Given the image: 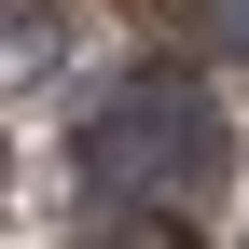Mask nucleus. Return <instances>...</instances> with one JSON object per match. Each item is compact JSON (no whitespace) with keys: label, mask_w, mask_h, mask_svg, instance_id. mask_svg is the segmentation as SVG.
Masks as SVG:
<instances>
[{"label":"nucleus","mask_w":249,"mask_h":249,"mask_svg":"<svg viewBox=\"0 0 249 249\" xmlns=\"http://www.w3.org/2000/svg\"><path fill=\"white\" fill-rule=\"evenodd\" d=\"M83 180H97V194H139V208L208 194V180H222V111H208L180 70L111 83V97H97V124H83Z\"/></svg>","instance_id":"f257e3e1"},{"label":"nucleus","mask_w":249,"mask_h":249,"mask_svg":"<svg viewBox=\"0 0 249 249\" xmlns=\"http://www.w3.org/2000/svg\"><path fill=\"white\" fill-rule=\"evenodd\" d=\"M83 249H194V235H166V222H111V235H83Z\"/></svg>","instance_id":"f03ea898"},{"label":"nucleus","mask_w":249,"mask_h":249,"mask_svg":"<svg viewBox=\"0 0 249 249\" xmlns=\"http://www.w3.org/2000/svg\"><path fill=\"white\" fill-rule=\"evenodd\" d=\"M208 28H222V42H249V0H208Z\"/></svg>","instance_id":"7ed1b4c3"}]
</instances>
